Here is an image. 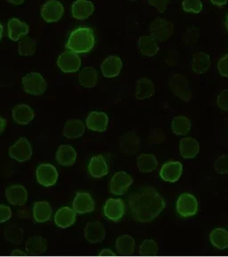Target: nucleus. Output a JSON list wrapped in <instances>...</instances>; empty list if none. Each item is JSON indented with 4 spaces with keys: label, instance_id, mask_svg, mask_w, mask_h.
<instances>
[{
    "label": "nucleus",
    "instance_id": "f257e3e1",
    "mask_svg": "<svg viewBox=\"0 0 228 257\" xmlns=\"http://www.w3.org/2000/svg\"><path fill=\"white\" fill-rule=\"evenodd\" d=\"M165 207V199L152 186L139 188L129 197V209L136 222H152Z\"/></svg>",
    "mask_w": 228,
    "mask_h": 257
},
{
    "label": "nucleus",
    "instance_id": "f03ea898",
    "mask_svg": "<svg viewBox=\"0 0 228 257\" xmlns=\"http://www.w3.org/2000/svg\"><path fill=\"white\" fill-rule=\"evenodd\" d=\"M95 43L94 32L88 27L78 28L71 32L66 47L77 54L90 52Z\"/></svg>",
    "mask_w": 228,
    "mask_h": 257
},
{
    "label": "nucleus",
    "instance_id": "7ed1b4c3",
    "mask_svg": "<svg viewBox=\"0 0 228 257\" xmlns=\"http://www.w3.org/2000/svg\"><path fill=\"white\" fill-rule=\"evenodd\" d=\"M24 91L34 96H40L47 90V82L38 72H31L23 78Z\"/></svg>",
    "mask_w": 228,
    "mask_h": 257
},
{
    "label": "nucleus",
    "instance_id": "20e7f679",
    "mask_svg": "<svg viewBox=\"0 0 228 257\" xmlns=\"http://www.w3.org/2000/svg\"><path fill=\"white\" fill-rule=\"evenodd\" d=\"M174 25L165 18L159 17L150 25L151 36L160 42H164L173 34Z\"/></svg>",
    "mask_w": 228,
    "mask_h": 257
},
{
    "label": "nucleus",
    "instance_id": "39448f33",
    "mask_svg": "<svg viewBox=\"0 0 228 257\" xmlns=\"http://www.w3.org/2000/svg\"><path fill=\"white\" fill-rule=\"evenodd\" d=\"M169 86L176 96L182 101L188 102L192 97L191 88L189 86L187 78L184 75L173 74L169 78Z\"/></svg>",
    "mask_w": 228,
    "mask_h": 257
},
{
    "label": "nucleus",
    "instance_id": "423d86ee",
    "mask_svg": "<svg viewBox=\"0 0 228 257\" xmlns=\"http://www.w3.org/2000/svg\"><path fill=\"white\" fill-rule=\"evenodd\" d=\"M57 169L49 163L40 164L36 170V177L38 183L45 187L55 185L58 179Z\"/></svg>",
    "mask_w": 228,
    "mask_h": 257
},
{
    "label": "nucleus",
    "instance_id": "0eeeda50",
    "mask_svg": "<svg viewBox=\"0 0 228 257\" xmlns=\"http://www.w3.org/2000/svg\"><path fill=\"white\" fill-rule=\"evenodd\" d=\"M9 155L18 162L30 160L32 155V147L30 141L25 137L19 138L16 144L9 148Z\"/></svg>",
    "mask_w": 228,
    "mask_h": 257
},
{
    "label": "nucleus",
    "instance_id": "6e6552de",
    "mask_svg": "<svg viewBox=\"0 0 228 257\" xmlns=\"http://www.w3.org/2000/svg\"><path fill=\"white\" fill-rule=\"evenodd\" d=\"M177 211L182 217H191L198 211V201L193 195L182 193L177 201Z\"/></svg>",
    "mask_w": 228,
    "mask_h": 257
},
{
    "label": "nucleus",
    "instance_id": "1a4fd4ad",
    "mask_svg": "<svg viewBox=\"0 0 228 257\" xmlns=\"http://www.w3.org/2000/svg\"><path fill=\"white\" fill-rule=\"evenodd\" d=\"M57 65L65 73H73L81 66V60L77 53L72 51L64 52L57 59Z\"/></svg>",
    "mask_w": 228,
    "mask_h": 257
},
{
    "label": "nucleus",
    "instance_id": "9d476101",
    "mask_svg": "<svg viewBox=\"0 0 228 257\" xmlns=\"http://www.w3.org/2000/svg\"><path fill=\"white\" fill-rule=\"evenodd\" d=\"M133 183V178L126 172H118L114 174L110 181V193L114 195H123Z\"/></svg>",
    "mask_w": 228,
    "mask_h": 257
},
{
    "label": "nucleus",
    "instance_id": "9b49d317",
    "mask_svg": "<svg viewBox=\"0 0 228 257\" xmlns=\"http://www.w3.org/2000/svg\"><path fill=\"white\" fill-rule=\"evenodd\" d=\"M64 12L63 5L57 0H49L41 8V17L47 23L52 24L58 22Z\"/></svg>",
    "mask_w": 228,
    "mask_h": 257
},
{
    "label": "nucleus",
    "instance_id": "f8f14e48",
    "mask_svg": "<svg viewBox=\"0 0 228 257\" xmlns=\"http://www.w3.org/2000/svg\"><path fill=\"white\" fill-rule=\"evenodd\" d=\"M126 210L125 203L121 199H107L103 207V213L112 222H118L123 217Z\"/></svg>",
    "mask_w": 228,
    "mask_h": 257
},
{
    "label": "nucleus",
    "instance_id": "ddd939ff",
    "mask_svg": "<svg viewBox=\"0 0 228 257\" xmlns=\"http://www.w3.org/2000/svg\"><path fill=\"white\" fill-rule=\"evenodd\" d=\"M106 236L104 226L97 221L87 222L84 230V237L91 244H97L102 242Z\"/></svg>",
    "mask_w": 228,
    "mask_h": 257
},
{
    "label": "nucleus",
    "instance_id": "4468645a",
    "mask_svg": "<svg viewBox=\"0 0 228 257\" xmlns=\"http://www.w3.org/2000/svg\"><path fill=\"white\" fill-rule=\"evenodd\" d=\"M183 166L179 161H169L161 168L160 176L161 179L168 183L177 182L182 175Z\"/></svg>",
    "mask_w": 228,
    "mask_h": 257
},
{
    "label": "nucleus",
    "instance_id": "2eb2a0df",
    "mask_svg": "<svg viewBox=\"0 0 228 257\" xmlns=\"http://www.w3.org/2000/svg\"><path fill=\"white\" fill-rule=\"evenodd\" d=\"M87 128L95 132H105L109 125V117L102 111H92L86 121Z\"/></svg>",
    "mask_w": 228,
    "mask_h": 257
},
{
    "label": "nucleus",
    "instance_id": "dca6fc26",
    "mask_svg": "<svg viewBox=\"0 0 228 257\" xmlns=\"http://www.w3.org/2000/svg\"><path fill=\"white\" fill-rule=\"evenodd\" d=\"M72 206L76 213L82 214L94 211L95 208V203L89 193L79 192L75 197Z\"/></svg>",
    "mask_w": 228,
    "mask_h": 257
},
{
    "label": "nucleus",
    "instance_id": "f3484780",
    "mask_svg": "<svg viewBox=\"0 0 228 257\" xmlns=\"http://www.w3.org/2000/svg\"><path fill=\"white\" fill-rule=\"evenodd\" d=\"M5 194L8 202L15 206H24L27 202V190L21 184H15L8 187L5 191Z\"/></svg>",
    "mask_w": 228,
    "mask_h": 257
},
{
    "label": "nucleus",
    "instance_id": "a211bd4d",
    "mask_svg": "<svg viewBox=\"0 0 228 257\" xmlns=\"http://www.w3.org/2000/svg\"><path fill=\"white\" fill-rule=\"evenodd\" d=\"M123 63L117 55H110L107 57L101 65V71L105 78L117 77L122 70Z\"/></svg>",
    "mask_w": 228,
    "mask_h": 257
},
{
    "label": "nucleus",
    "instance_id": "6ab92c4d",
    "mask_svg": "<svg viewBox=\"0 0 228 257\" xmlns=\"http://www.w3.org/2000/svg\"><path fill=\"white\" fill-rule=\"evenodd\" d=\"M121 152L126 154H135L140 150V139L138 134L131 131L122 136L120 141Z\"/></svg>",
    "mask_w": 228,
    "mask_h": 257
},
{
    "label": "nucleus",
    "instance_id": "aec40b11",
    "mask_svg": "<svg viewBox=\"0 0 228 257\" xmlns=\"http://www.w3.org/2000/svg\"><path fill=\"white\" fill-rule=\"evenodd\" d=\"M35 116V111L27 104H18L13 109V119L19 125L30 124Z\"/></svg>",
    "mask_w": 228,
    "mask_h": 257
},
{
    "label": "nucleus",
    "instance_id": "412c9836",
    "mask_svg": "<svg viewBox=\"0 0 228 257\" xmlns=\"http://www.w3.org/2000/svg\"><path fill=\"white\" fill-rule=\"evenodd\" d=\"M179 151L181 156L185 160H191L197 156L200 151L198 141L193 137L182 138L179 142Z\"/></svg>",
    "mask_w": 228,
    "mask_h": 257
},
{
    "label": "nucleus",
    "instance_id": "4be33fe9",
    "mask_svg": "<svg viewBox=\"0 0 228 257\" xmlns=\"http://www.w3.org/2000/svg\"><path fill=\"white\" fill-rule=\"evenodd\" d=\"M76 221V212L71 207H63L56 212L55 222L61 229H66L74 224Z\"/></svg>",
    "mask_w": 228,
    "mask_h": 257
},
{
    "label": "nucleus",
    "instance_id": "5701e85b",
    "mask_svg": "<svg viewBox=\"0 0 228 257\" xmlns=\"http://www.w3.org/2000/svg\"><path fill=\"white\" fill-rule=\"evenodd\" d=\"M94 11V6L88 0H77L71 7V14L75 19H87Z\"/></svg>",
    "mask_w": 228,
    "mask_h": 257
},
{
    "label": "nucleus",
    "instance_id": "b1692460",
    "mask_svg": "<svg viewBox=\"0 0 228 257\" xmlns=\"http://www.w3.org/2000/svg\"><path fill=\"white\" fill-rule=\"evenodd\" d=\"M155 92L154 82L148 78H141L138 79L136 86L135 97L138 101H144L147 98L152 97Z\"/></svg>",
    "mask_w": 228,
    "mask_h": 257
},
{
    "label": "nucleus",
    "instance_id": "393cba45",
    "mask_svg": "<svg viewBox=\"0 0 228 257\" xmlns=\"http://www.w3.org/2000/svg\"><path fill=\"white\" fill-rule=\"evenodd\" d=\"M8 37L13 41L20 40L22 37L27 35L30 28L25 23L17 18L9 20L8 24Z\"/></svg>",
    "mask_w": 228,
    "mask_h": 257
},
{
    "label": "nucleus",
    "instance_id": "a878e982",
    "mask_svg": "<svg viewBox=\"0 0 228 257\" xmlns=\"http://www.w3.org/2000/svg\"><path fill=\"white\" fill-rule=\"evenodd\" d=\"M77 160V152L71 145H61L56 152V160L63 167L73 166Z\"/></svg>",
    "mask_w": 228,
    "mask_h": 257
},
{
    "label": "nucleus",
    "instance_id": "bb28decb",
    "mask_svg": "<svg viewBox=\"0 0 228 257\" xmlns=\"http://www.w3.org/2000/svg\"><path fill=\"white\" fill-rule=\"evenodd\" d=\"M160 50L157 40L152 36H143L138 40V51L142 55L151 57Z\"/></svg>",
    "mask_w": 228,
    "mask_h": 257
},
{
    "label": "nucleus",
    "instance_id": "cd10ccee",
    "mask_svg": "<svg viewBox=\"0 0 228 257\" xmlns=\"http://www.w3.org/2000/svg\"><path fill=\"white\" fill-rule=\"evenodd\" d=\"M88 172L94 178H101L109 173V168L105 159L102 155H96L91 159L88 165Z\"/></svg>",
    "mask_w": 228,
    "mask_h": 257
},
{
    "label": "nucleus",
    "instance_id": "c85d7f7f",
    "mask_svg": "<svg viewBox=\"0 0 228 257\" xmlns=\"http://www.w3.org/2000/svg\"><path fill=\"white\" fill-rule=\"evenodd\" d=\"M85 133V125L79 119H73L66 122L63 127V137L67 139H77L82 137Z\"/></svg>",
    "mask_w": 228,
    "mask_h": 257
},
{
    "label": "nucleus",
    "instance_id": "c756f323",
    "mask_svg": "<svg viewBox=\"0 0 228 257\" xmlns=\"http://www.w3.org/2000/svg\"><path fill=\"white\" fill-rule=\"evenodd\" d=\"M53 210L47 201H38L33 207V217L37 222H46L51 219Z\"/></svg>",
    "mask_w": 228,
    "mask_h": 257
},
{
    "label": "nucleus",
    "instance_id": "7c9ffc66",
    "mask_svg": "<svg viewBox=\"0 0 228 257\" xmlns=\"http://www.w3.org/2000/svg\"><path fill=\"white\" fill-rule=\"evenodd\" d=\"M210 68V57L204 52H197L193 56L192 70L196 74H203Z\"/></svg>",
    "mask_w": 228,
    "mask_h": 257
},
{
    "label": "nucleus",
    "instance_id": "2f4dec72",
    "mask_svg": "<svg viewBox=\"0 0 228 257\" xmlns=\"http://www.w3.org/2000/svg\"><path fill=\"white\" fill-rule=\"evenodd\" d=\"M137 165L139 171L147 174L154 172L157 168L158 160L154 154L143 153L138 157Z\"/></svg>",
    "mask_w": 228,
    "mask_h": 257
},
{
    "label": "nucleus",
    "instance_id": "473e14b6",
    "mask_svg": "<svg viewBox=\"0 0 228 257\" xmlns=\"http://www.w3.org/2000/svg\"><path fill=\"white\" fill-rule=\"evenodd\" d=\"M79 84L84 87H94L98 82V72L93 67H85L79 75Z\"/></svg>",
    "mask_w": 228,
    "mask_h": 257
},
{
    "label": "nucleus",
    "instance_id": "72a5a7b5",
    "mask_svg": "<svg viewBox=\"0 0 228 257\" xmlns=\"http://www.w3.org/2000/svg\"><path fill=\"white\" fill-rule=\"evenodd\" d=\"M209 240L217 249L223 250L228 247V231L222 228H216L209 234Z\"/></svg>",
    "mask_w": 228,
    "mask_h": 257
},
{
    "label": "nucleus",
    "instance_id": "f704fd0d",
    "mask_svg": "<svg viewBox=\"0 0 228 257\" xmlns=\"http://www.w3.org/2000/svg\"><path fill=\"white\" fill-rule=\"evenodd\" d=\"M24 229L18 225H9L5 230V238L13 245H21L24 241Z\"/></svg>",
    "mask_w": 228,
    "mask_h": 257
},
{
    "label": "nucleus",
    "instance_id": "c9c22d12",
    "mask_svg": "<svg viewBox=\"0 0 228 257\" xmlns=\"http://www.w3.org/2000/svg\"><path fill=\"white\" fill-rule=\"evenodd\" d=\"M171 128L177 136H185L191 129V121L185 116H177L171 123Z\"/></svg>",
    "mask_w": 228,
    "mask_h": 257
},
{
    "label": "nucleus",
    "instance_id": "e433bc0d",
    "mask_svg": "<svg viewBox=\"0 0 228 257\" xmlns=\"http://www.w3.org/2000/svg\"><path fill=\"white\" fill-rule=\"evenodd\" d=\"M26 250L31 253H40L45 252L47 248L46 238L40 236H32L26 241Z\"/></svg>",
    "mask_w": 228,
    "mask_h": 257
},
{
    "label": "nucleus",
    "instance_id": "4c0bfd02",
    "mask_svg": "<svg viewBox=\"0 0 228 257\" xmlns=\"http://www.w3.org/2000/svg\"><path fill=\"white\" fill-rule=\"evenodd\" d=\"M135 245L136 242L134 238L129 234L122 235L116 239V249L118 250L120 253H132L135 249Z\"/></svg>",
    "mask_w": 228,
    "mask_h": 257
},
{
    "label": "nucleus",
    "instance_id": "58836bf2",
    "mask_svg": "<svg viewBox=\"0 0 228 257\" xmlns=\"http://www.w3.org/2000/svg\"><path fill=\"white\" fill-rule=\"evenodd\" d=\"M36 49H37V45L32 38H30L27 35L21 38L19 46H18V51L21 55H24V56L33 55L35 54Z\"/></svg>",
    "mask_w": 228,
    "mask_h": 257
},
{
    "label": "nucleus",
    "instance_id": "ea45409f",
    "mask_svg": "<svg viewBox=\"0 0 228 257\" xmlns=\"http://www.w3.org/2000/svg\"><path fill=\"white\" fill-rule=\"evenodd\" d=\"M182 8L186 13L199 14L202 10V3L201 0H184Z\"/></svg>",
    "mask_w": 228,
    "mask_h": 257
},
{
    "label": "nucleus",
    "instance_id": "a19ab883",
    "mask_svg": "<svg viewBox=\"0 0 228 257\" xmlns=\"http://www.w3.org/2000/svg\"><path fill=\"white\" fill-rule=\"evenodd\" d=\"M214 169L219 175L228 174V155L224 154L218 157L216 161L214 162Z\"/></svg>",
    "mask_w": 228,
    "mask_h": 257
},
{
    "label": "nucleus",
    "instance_id": "79ce46f5",
    "mask_svg": "<svg viewBox=\"0 0 228 257\" xmlns=\"http://www.w3.org/2000/svg\"><path fill=\"white\" fill-rule=\"evenodd\" d=\"M140 253L143 254H154L159 250L157 243L154 239H146L140 245Z\"/></svg>",
    "mask_w": 228,
    "mask_h": 257
},
{
    "label": "nucleus",
    "instance_id": "37998d69",
    "mask_svg": "<svg viewBox=\"0 0 228 257\" xmlns=\"http://www.w3.org/2000/svg\"><path fill=\"white\" fill-rule=\"evenodd\" d=\"M198 39V31L194 28L189 29V31L183 35V43L187 46H193Z\"/></svg>",
    "mask_w": 228,
    "mask_h": 257
},
{
    "label": "nucleus",
    "instance_id": "c03bdc74",
    "mask_svg": "<svg viewBox=\"0 0 228 257\" xmlns=\"http://www.w3.org/2000/svg\"><path fill=\"white\" fill-rule=\"evenodd\" d=\"M216 102L221 109L228 111V89L221 91L219 94L217 95Z\"/></svg>",
    "mask_w": 228,
    "mask_h": 257
},
{
    "label": "nucleus",
    "instance_id": "a18cd8bd",
    "mask_svg": "<svg viewBox=\"0 0 228 257\" xmlns=\"http://www.w3.org/2000/svg\"><path fill=\"white\" fill-rule=\"evenodd\" d=\"M217 70L221 76H223L224 78H228V55H224V57H222L218 61Z\"/></svg>",
    "mask_w": 228,
    "mask_h": 257
},
{
    "label": "nucleus",
    "instance_id": "49530a36",
    "mask_svg": "<svg viewBox=\"0 0 228 257\" xmlns=\"http://www.w3.org/2000/svg\"><path fill=\"white\" fill-rule=\"evenodd\" d=\"M150 5L154 6L160 13L165 11L169 6L170 0H148Z\"/></svg>",
    "mask_w": 228,
    "mask_h": 257
},
{
    "label": "nucleus",
    "instance_id": "de8ad7c7",
    "mask_svg": "<svg viewBox=\"0 0 228 257\" xmlns=\"http://www.w3.org/2000/svg\"><path fill=\"white\" fill-rule=\"evenodd\" d=\"M12 216V210L10 207L0 205V223L7 222Z\"/></svg>",
    "mask_w": 228,
    "mask_h": 257
},
{
    "label": "nucleus",
    "instance_id": "09e8293b",
    "mask_svg": "<svg viewBox=\"0 0 228 257\" xmlns=\"http://www.w3.org/2000/svg\"><path fill=\"white\" fill-rule=\"evenodd\" d=\"M210 1H211V3H212L213 5H215V6L222 7V6L226 5L228 0H210Z\"/></svg>",
    "mask_w": 228,
    "mask_h": 257
},
{
    "label": "nucleus",
    "instance_id": "8fccbe9b",
    "mask_svg": "<svg viewBox=\"0 0 228 257\" xmlns=\"http://www.w3.org/2000/svg\"><path fill=\"white\" fill-rule=\"evenodd\" d=\"M7 126V120L4 117H0V134L4 131Z\"/></svg>",
    "mask_w": 228,
    "mask_h": 257
},
{
    "label": "nucleus",
    "instance_id": "3c124183",
    "mask_svg": "<svg viewBox=\"0 0 228 257\" xmlns=\"http://www.w3.org/2000/svg\"><path fill=\"white\" fill-rule=\"evenodd\" d=\"M9 3H11L13 5H16V6H19V5L24 4L25 0H7Z\"/></svg>",
    "mask_w": 228,
    "mask_h": 257
},
{
    "label": "nucleus",
    "instance_id": "603ef678",
    "mask_svg": "<svg viewBox=\"0 0 228 257\" xmlns=\"http://www.w3.org/2000/svg\"><path fill=\"white\" fill-rule=\"evenodd\" d=\"M100 254H101V255H103V254L108 255V254H112V252H111L110 249H106V248H105V249H102V253H100Z\"/></svg>",
    "mask_w": 228,
    "mask_h": 257
},
{
    "label": "nucleus",
    "instance_id": "864d4df0",
    "mask_svg": "<svg viewBox=\"0 0 228 257\" xmlns=\"http://www.w3.org/2000/svg\"><path fill=\"white\" fill-rule=\"evenodd\" d=\"M3 32H4V30H3V26H2V24H0V40L2 39V36H3Z\"/></svg>",
    "mask_w": 228,
    "mask_h": 257
},
{
    "label": "nucleus",
    "instance_id": "5fc2aeb1",
    "mask_svg": "<svg viewBox=\"0 0 228 257\" xmlns=\"http://www.w3.org/2000/svg\"><path fill=\"white\" fill-rule=\"evenodd\" d=\"M224 25H225V28H226V30L228 31V14L227 16H226V20H225V24H224Z\"/></svg>",
    "mask_w": 228,
    "mask_h": 257
}]
</instances>
